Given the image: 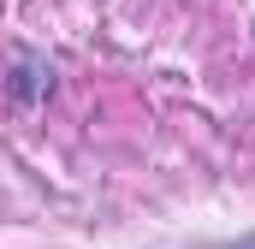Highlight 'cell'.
<instances>
[{"instance_id":"1","label":"cell","mask_w":255,"mask_h":249,"mask_svg":"<svg viewBox=\"0 0 255 249\" xmlns=\"http://www.w3.org/2000/svg\"><path fill=\"white\" fill-rule=\"evenodd\" d=\"M48 89H54V65L36 60V54H24L18 71H12V95H18V101H36V95H48Z\"/></svg>"},{"instance_id":"2","label":"cell","mask_w":255,"mask_h":249,"mask_svg":"<svg viewBox=\"0 0 255 249\" xmlns=\"http://www.w3.org/2000/svg\"><path fill=\"white\" fill-rule=\"evenodd\" d=\"M244 249H255V244H244Z\"/></svg>"}]
</instances>
